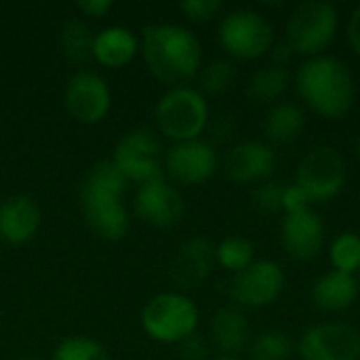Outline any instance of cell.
I'll list each match as a JSON object with an SVG mask.
<instances>
[{
	"instance_id": "obj_1",
	"label": "cell",
	"mask_w": 360,
	"mask_h": 360,
	"mask_svg": "<svg viewBox=\"0 0 360 360\" xmlns=\"http://www.w3.org/2000/svg\"><path fill=\"white\" fill-rule=\"evenodd\" d=\"M139 53L150 74L169 89L186 86L202 68L198 36L179 23L146 25L139 38Z\"/></svg>"
},
{
	"instance_id": "obj_2",
	"label": "cell",
	"mask_w": 360,
	"mask_h": 360,
	"mask_svg": "<svg viewBox=\"0 0 360 360\" xmlns=\"http://www.w3.org/2000/svg\"><path fill=\"white\" fill-rule=\"evenodd\" d=\"M127 186V177L112 160L95 162L80 184L78 202L82 217L91 232L101 240L116 243L129 232V213L122 202Z\"/></svg>"
},
{
	"instance_id": "obj_3",
	"label": "cell",
	"mask_w": 360,
	"mask_h": 360,
	"mask_svg": "<svg viewBox=\"0 0 360 360\" xmlns=\"http://www.w3.org/2000/svg\"><path fill=\"white\" fill-rule=\"evenodd\" d=\"M300 97L319 116L342 118L354 103V78L348 65L331 55H319L302 63L295 74Z\"/></svg>"
},
{
	"instance_id": "obj_4",
	"label": "cell",
	"mask_w": 360,
	"mask_h": 360,
	"mask_svg": "<svg viewBox=\"0 0 360 360\" xmlns=\"http://www.w3.org/2000/svg\"><path fill=\"white\" fill-rule=\"evenodd\" d=\"M198 321V306L181 291L158 293L141 310V329L158 344H181L196 333Z\"/></svg>"
},
{
	"instance_id": "obj_5",
	"label": "cell",
	"mask_w": 360,
	"mask_h": 360,
	"mask_svg": "<svg viewBox=\"0 0 360 360\" xmlns=\"http://www.w3.org/2000/svg\"><path fill=\"white\" fill-rule=\"evenodd\" d=\"M156 127L173 143L200 139L209 127V103L200 89L173 86L156 103Z\"/></svg>"
},
{
	"instance_id": "obj_6",
	"label": "cell",
	"mask_w": 360,
	"mask_h": 360,
	"mask_svg": "<svg viewBox=\"0 0 360 360\" xmlns=\"http://www.w3.org/2000/svg\"><path fill=\"white\" fill-rule=\"evenodd\" d=\"M340 13L327 0H306L297 4L287 21L285 42L295 55L319 57L335 40Z\"/></svg>"
},
{
	"instance_id": "obj_7",
	"label": "cell",
	"mask_w": 360,
	"mask_h": 360,
	"mask_svg": "<svg viewBox=\"0 0 360 360\" xmlns=\"http://www.w3.org/2000/svg\"><path fill=\"white\" fill-rule=\"evenodd\" d=\"M219 42L228 55L253 61L274 46V27L257 11L238 8L228 13L219 23Z\"/></svg>"
},
{
	"instance_id": "obj_8",
	"label": "cell",
	"mask_w": 360,
	"mask_h": 360,
	"mask_svg": "<svg viewBox=\"0 0 360 360\" xmlns=\"http://www.w3.org/2000/svg\"><path fill=\"white\" fill-rule=\"evenodd\" d=\"M110 160L127 177V181H135L139 186L165 177L162 146L156 131L150 127H139L124 133L114 146Z\"/></svg>"
},
{
	"instance_id": "obj_9",
	"label": "cell",
	"mask_w": 360,
	"mask_h": 360,
	"mask_svg": "<svg viewBox=\"0 0 360 360\" xmlns=\"http://www.w3.org/2000/svg\"><path fill=\"white\" fill-rule=\"evenodd\" d=\"M346 175L342 152L331 146H319L302 158L295 184L308 194L310 202H327L342 192Z\"/></svg>"
},
{
	"instance_id": "obj_10",
	"label": "cell",
	"mask_w": 360,
	"mask_h": 360,
	"mask_svg": "<svg viewBox=\"0 0 360 360\" xmlns=\"http://www.w3.org/2000/svg\"><path fill=\"white\" fill-rule=\"evenodd\" d=\"M165 177L181 186H202L219 169L217 150L205 139L173 143L162 156Z\"/></svg>"
},
{
	"instance_id": "obj_11",
	"label": "cell",
	"mask_w": 360,
	"mask_h": 360,
	"mask_svg": "<svg viewBox=\"0 0 360 360\" xmlns=\"http://www.w3.org/2000/svg\"><path fill=\"white\" fill-rule=\"evenodd\" d=\"M287 285L283 268L272 259H255L236 272L230 283V297L247 308H266L274 304Z\"/></svg>"
},
{
	"instance_id": "obj_12",
	"label": "cell",
	"mask_w": 360,
	"mask_h": 360,
	"mask_svg": "<svg viewBox=\"0 0 360 360\" xmlns=\"http://www.w3.org/2000/svg\"><path fill=\"white\" fill-rule=\"evenodd\" d=\"M63 101L74 120L82 124H97L112 108V93L103 76L91 70H80L68 80Z\"/></svg>"
},
{
	"instance_id": "obj_13",
	"label": "cell",
	"mask_w": 360,
	"mask_h": 360,
	"mask_svg": "<svg viewBox=\"0 0 360 360\" xmlns=\"http://www.w3.org/2000/svg\"><path fill=\"white\" fill-rule=\"evenodd\" d=\"M302 360H360V331L348 323H321L300 340Z\"/></svg>"
},
{
	"instance_id": "obj_14",
	"label": "cell",
	"mask_w": 360,
	"mask_h": 360,
	"mask_svg": "<svg viewBox=\"0 0 360 360\" xmlns=\"http://www.w3.org/2000/svg\"><path fill=\"white\" fill-rule=\"evenodd\" d=\"M133 207L137 217L154 228H171L186 215L184 196L167 177L141 184L135 192Z\"/></svg>"
},
{
	"instance_id": "obj_15",
	"label": "cell",
	"mask_w": 360,
	"mask_h": 360,
	"mask_svg": "<svg viewBox=\"0 0 360 360\" xmlns=\"http://www.w3.org/2000/svg\"><path fill=\"white\" fill-rule=\"evenodd\" d=\"M281 238L287 255L295 262L314 259L325 245V224L312 209L285 215L281 226Z\"/></svg>"
},
{
	"instance_id": "obj_16",
	"label": "cell",
	"mask_w": 360,
	"mask_h": 360,
	"mask_svg": "<svg viewBox=\"0 0 360 360\" xmlns=\"http://www.w3.org/2000/svg\"><path fill=\"white\" fill-rule=\"evenodd\" d=\"M226 175L240 186L264 184L276 169V154L262 141H240L226 156Z\"/></svg>"
},
{
	"instance_id": "obj_17",
	"label": "cell",
	"mask_w": 360,
	"mask_h": 360,
	"mask_svg": "<svg viewBox=\"0 0 360 360\" xmlns=\"http://www.w3.org/2000/svg\"><path fill=\"white\" fill-rule=\"evenodd\" d=\"M215 264V247L211 240L205 236H192L177 249L171 278L179 289H196L207 283Z\"/></svg>"
},
{
	"instance_id": "obj_18",
	"label": "cell",
	"mask_w": 360,
	"mask_h": 360,
	"mask_svg": "<svg viewBox=\"0 0 360 360\" xmlns=\"http://www.w3.org/2000/svg\"><path fill=\"white\" fill-rule=\"evenodd\" d=\"M38 202L27 194H15L0 202V240L11 247L27 245L40 228Z\"/></svg>"
},
{
	"instance_id": "obj_19",
	"label": "cell",
	"mask_w": 360,
	"mask_h": 360,
	"mask_svg": "<svg viewBox=\"0 0 360 360\" xmlns=\"http://www.w3.org/2000/svg\"><path fill=\"white\" fill-rule=\"evenodd\" d=\"M139 53V38L124 25H108L95 34L93 59L103 68H122Z\"/></svg>"
},
{
	"instance_id": "obj_20",
	"label": "cell",
	"mask_w": 360,
	"mask_h": 360,
	"mask_svg": "<svg viewBox=\"0 0 360 360\" xmlns=\"http://www.w3.org/2000/svg\"><path fill=\"white\" fill-rule=\"evenodd\" d=\"M249 321L236 306H224L213 314L211 342L224 356H236L249 346Z\"/></svg>"
},
{
	"instance_id": "obj_21",
	"label": "cell",
	"mask_w": 360,
	"mask_h": 360,
	"mask_svg": "<svg viewBox=\"0 0 360 360\" xmlns=\"http://www.w3.org/2000/svg\"><path fill=\"white\" fill-rule=\"evenodd\" d=\"M360 293L359 278L331 270L323 274L312 287V302L323 312H342L348 310Z\"/></svg>"
},
{
	"instance_id": "obj_22",
	"label": "cell",
	"mask_w": 360,
	"mask_h": 360,
	"mask_svg": "<svg viewBox=\"0 0 360 360\" xmlns=\"http://www.w3.org/2000/svg\"><path fill=\"white\" fill-rule=\"evenodd\" d=\"M306 127V114L300 105L283 101L272 105V110L266 116L264 131L266 137L276 146H289L293 143Z\"/></svg>"
},
{
	"instance_id": "obj_23",
	"label": "cell",
	"mask_w": 360,
	"mask_h": 360,
	"mask_svg": "<svg viewBox=\"0 0 360 360\" xmlns=\"http://www.w3.org/2000/svg\"><path fill=\"white\" fill-rule=\"evenodd\" d=\"M289 72L287 68H278L274 63L259 68L247 86V95L253 103H272L289 89Z\"/></svg>"
},
{
	"instance_id": "obj_24",
	"label": "cell",
	"mask_w": 360,
	"mask_h": 360,
	"mask_svg": "<svg viewBox=\"0 0 360 360\" xmlns=\"http://www.w3.org/2000/svg\"><path fill=\"white\" fill-rule=\"evenodd\" d=\"M93 40L95 34L82 19H68L61 27V51L74 63H82L93 57Z\"/></svg>"
},
{
	"instance_id": "obj_25",
	"label": "cell",
	"mask_w": 360,
	"mask_h": 360,
	"mask_svg": "<svg viewBox=\"0 0 360 360\" xmlns=\"http://www.w3.org/2000/svg\"><path fill=\"white\" fill-rule=\"evenodd\" d=\"M295 344L293 338L285 331L270 329L259 333L251 346H249V356L251 360H289L293 356Z\"/></svg>"
},
{
	"instance_id": "obj_26",
	"label": "cell",
	"mask_w": 360,
	"mask_h": 360,
	"mask_svg": "<svg viewBox=\"0 0 360 360\" xmlns=\"http://www.w3.org/2000/svg\"><path fill=\"white\" fill-rule=\"evenodd\" d=\"M253 257H255V249L243 236H228L215 247V262L224 270H230L234 274L251 266L255 262Z\"/></svg>"
},
{
	"instance_id": "obj_27",
	"label": "cell",
	"mask_w": 360,
	"mask_h": 360,
	"mask_svg": "<svg viewBox=\"0 0 360 360\" xmlns=\"http://www.w3.org/2000/svg\"><path fill=\"white\" fill-rule=\"evenodd\" d=\"M331 266L338 272L344 274H356L360 272V236L354 232H342L333 238L329 247Z\"/></svg>"
},
{
	"instance_id": "obj_28",
	"label": "cell",
	"mask_w": 360,
	"mask_h": 360,
	"mask_svg": "<svg viewBox=\"0 0 360 360\" xmlns=\"http://www.w3.org/2000/svg\"><path fill=\"white\" fill-rule=\"evenodd\" d=\"M51 360H110V354L97 340L72 335L57 344Z\"/></svg>"
},
{
	"instance_id": "obj_29",
	"label": "cell",
	"mask_w": 360,
	"mask_h": 360,
	"mask_svg": "<svg viewBox=\"0 0 360 360\" xmlns=\"http://www.w3.org/2000/svg\"><path fill=\"white\" fill-rule=\"evenodd\" d=\"M234 65L226 59H213L207 65L200 68L198 80H200V93L205 95H221L226 93L234 82Z\"/></svg>"
},
{
	"instance_id": "obj_30",
	"label": "cell",
	"mask_w": 360,
	"mask_h": 360,
	"mask_svg": "<svg viewBox=\"0 0 360 360\" xmlns=\"http://www.w3.org/2000/svg\"><path fill=\"white\" fill-rule=\"evenodd\" d=\"M283 184L276 181H264L253 190V207L262 213H278L283 211Z\"/></svg>"
},
{
	"instance_id": "obj_31",
	"label": "cell",
	"mask_w": 360,
	"mask_h": 360,
	"mask_svg": "<svg viewBox=\"0 0 360 360\" xmlns=\"http://www.w3.org/2000/svg\"><path fill=\"white\" fill-rule=\"evenodd\" d=\"M179 8L188 15V19L202 23L215 19L224 11V4L221 0H184Z\"/></svg>"
},
{
	"instance_id": "obj_32",
	"label": "cell",
	"mask_w": 360,
	"mask_h": 360,
	"mask_svg": "<svg viewBox=\"0 0 360 360\" xmlns=\"http://www.w3.org/2000/svg\"><path fill=\"white\" fill-rule=\"evenodd\" d=\"M310 209V198L308 194L297 186H285L283 190V211L287 215H293V213H302V211H308Z\"/></svg>"
},
{
	"instance_id": "obj_33",
	"label": "cell",
	"mask_w": 360,
	"mask_h": 360,
	"mask_svg": "<svg viewBox=\"0 0 360 360\" xmlns=\"http://www.w3.org/2000/svg\"><path fill=\"white\" fill-rule=\"evenodd\" d=\"M177 350H179V360H209L207 342L198 333H194V335L186 338L181 344H177Z\"/></svg>"
},
{
	"instance_id": "obj_34",
	"label": "cell",
	"mask_w": 360,
	"mask_h": 360,
	"mask_svg": "<svg viewBox=\"0 0 360 360\" xmlns=\"http://www.w3.org/2000/svg\"><path fill=\"white\" fill-rule=\"evenodd\" d=\"M76 8L86 17L99 19V17H105L114 8V2L112 0H78Z\"/></svg>"
},
{
	"instance_id": "obj_35",
	"label": "cell",
	"mask_w": 360,
	"mask_h": 360,
	"mask_svg": "<svg viewBox=\"0 0 360 360\" xmlns=\"http://www.w3.org/2000/svg\"><path fill=\"white\" fill-rule=\"evenodd\" d=\"M348 40L352 44V49L360 55V4L352 11L350 21H348Z\"/></svg>"
},
{
	"instance_id": "obj_36",
	"label": "cell",
	"mask_w": 360,
	"mask_h": 360,
	"mask_svg": "<svg viewBox=\"0 0 360 360\" xmlns=\"http://www.w3.org/2000/svg\"><path fill=\"white\" fill-rule=\"evenodd\" d=\"M272 61H274V65H278V68H287V63L291 61V57L295 55L293 51H291V46L283 40V42H278V44H274L272 49Z\"/></svg>"
},
{
	"instance_id": "obj_37",
	"label": "cell",
	"mask_w": 360,
	"mask_h": 360,
	"mask_svg": "<svg viewBox=\"0 0 360 360\" xmlns=\"http://www.w3.org/2000/svg\"><path fill=\"white\" fill-rule=\"evenodd\" d=\"M213 360H243V359H238V356H217V359H213Z\"/></svg>"
},
{
	"instance_id": "obj_38",
	"label": "cell",
	"mask_w": 360,
	"mask_h": 360,
	"mask_svg": "<svg viewBox=\"0 0 360 360\" xmlns=\"http://www.w3.org/2000/svg\"><path fill=\"white\" fill-rule=\"evenodd\" d=\"M356 152H359V158H360V139H359V143H356Z\"/></svg>"
},
{
	"instance_id": "obj_39",
	"label": "cell",
	"mask_w": 360,
	"mask_h": 360,
	"mask_svg": "<svg viewBox=\"0 0 360 360\" xmlns=\"http://www.w3.org/2000/svg\"><path fill=\"white\" fill-rule=\"evenodd\" d=\"M19 360H38V359H19Z\"/></svg>"
},
{
	"instance_id": "obj_40",
	"label": "cell",
	"mask_w": 360,
	"mask_h": 360,
	"mask_svg": "<svg viewBox=\"0 0 360 360\" xmlns=\"http://www.w3.org/2000/svg\"><path fill=\"white\" fill-rule=\"evenodd\" d=\"M359 285H360V278H359Z\"/></svg>"
}]
</instances>
